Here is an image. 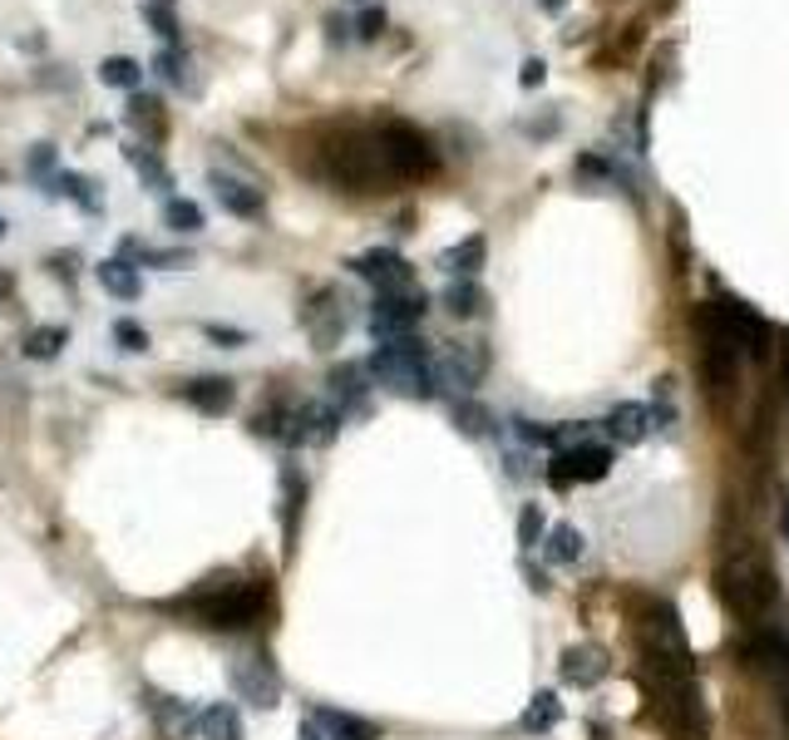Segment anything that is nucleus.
Returning a JSON list of instances; mask_svg holds the SVG:
<instances>
[{"mask_svg":"<svg viewBox=\"0 0 789 740\" xmlns=\"http://www.w3.org/2000/svg\"><path fill=\"white\" fill-rule=\"evenodd\" d=\"M365 371L375 375L380 385H390V390L410 395V400H430L434 390H439V375H434V361L430 351H424V341H414V335H390V341L375 345V355L365 361Z\"/></svg>","mask_w":789,"mask_h":740,"instance_id":"1","label":"nucleus"},{"mask_svg":"<svg viewBox=\"0 0 789 740\" xmlns=\"http://www.w3.org/2000/svg\"><path fill=\"white\" fill-rule=\"evenodd\" d=\"M696 326H700V335L730 345L735 355H755V361H765L769 345H775L769 321L759 311H750L745 301H735V296H716V301H706L700 306V316H696Z\"/></svg>","mask_w":789,"mask_h":740,"instance_id":"2","label":"nucleus"},{"mask_svg":"<svg viewBox=\"0 0 789 740\" xmlns=\"http://www.w3.org/2000/svg\"><path fill=\"white\" fill-rule=\"evenodd\" d=\"M375 144H380V158H385V168H390V178H400V183H420V178L439 173V148H434V138L424 134L420 124H410V118H380V124H375Z\"/></svg>","mask_w":789,"mask_h":740,"instance_id":"3","label":"nucleus"},{"mask_svg":"<svg viewBox=\"0 0 789 740\" xmlns=\"http://www.w3.org/2000/svg\"><path fill=\"white\" fill-rule=\"evenodd\" d=\"M651 716H656L666 740H706L710 710L700 701L696 676L690 681H651Z\"/></svg>","mask_w":789,"mask_h":740,"instance_id":"4","label":"nucleus"},{"mask_svg":"<svg viewBox=\"0 0 789 740\" xmlns=\"http://www.w3.org/2000/svg\"><path fill=\"white\" fill-rule=\"evenodd\" d=\"M716 592L740 622H765L769 612H775V602H779L775 572L759 568V562H750V558L725 562V568L716 572Z\"/></svg>","mask_w":789,"mask_h":740,"instance_id":"5","label":"nucleus"},{"mask_svg":"<svg viewBox=\"0 0 789 740\" xmlns=\"http://www.w3.org/2000/svg\"><path fill=\"white\" fill-rule=\"evenodd\" d=\"M325 158H331V173L341 178L351 193H375L380 183H390V168H385V158H380L375 128H345V134L325 148Z\"/></svg>","mask_w":789,"mask_h":740,"instance_id":"6","label":"nucleus"},{"mask_svg":"<svg viewBox=\"0 0 789 740\" xmlns=\"http://www.w3.org/2000/svg\"><path fill=\"white\" fill-rule=\"evenodd\" d=\"M266 607V588L256 582H237V588H213V592H193L187 602H178V612L197 617L213 631H237L247 622H256V612Z\"/></svg>","mask_w":789,"mask_h":740,"instance_id":"7","label":"nucleus"},{"mask_svg":"<svg viewBox=\"0 0 789 740\" xmlns=\"http://www.w3.org/2000/svg\"><path fill=\"white\" fill-rule=\"evenodd\" d=\"M611 474V449L607 444H568V449L552 454L548 464V483L552 489H568V483H597Z\"/></svg>","mask_w":789,"mask_h":740,"instance_id":"8","label":"nucleus"},{"mask_svg":"<svg viewBox=\"0 0 789 740\" xmlns=\"http://www.w3.org/2000/svg\"><path fill=\"white\" fill-rule=\"evenodd\" d=\"M735 651L755 676H769L775 686L789 681V631L785 627H755L750 637H740Z\"/></svg>","mask_w":789,"mask_h":740,"instance_id":"9","label":"nucleus"},{"mask_svg":"<svg viewBox=\"0 0 789 740\" xmlns=\"http://www.w3.org/2000/svg\"><path fill=\"white\" fill-rule=\"evenodd\" d=\"M424 316V292H375L370 306V335L375 341H390V335H410Z\"/></svg>","mask_w":789,"mask_h":740,"instance_id":"10","label":"nucleus"},{"mask_svg":"<svg viewBox=\"0 0 789 740\" xmlns=\"http://www.w3.org/2000/svg\"><path fill=\"white\" fill-rule=\"evenodd\" d=\"M345 266H351L355 276H365L375 292H410L414 286V266L404 262L400 252H390V247H370V252L351 257Z\"/></svg>","mask_w":789,"mask_h":740,"instance_id":"11","label":"nucleus"},{"mask_svg":"<svg viewBox=\"0 0 789 740\" xmlns=\"http://www.w3.org/2000/svg\"><path fill=\"white\" fill-rule=\"evenodd\" d=\"M341 296L331 292V286H321V292L311 296V306H301V326L311 331V341L321 345V351H331L335 341H341V331H345V311H341Z\"/></svg>","mask_w":789,"mask_h":740,"instance_id":"12","label":"nucleus"},{"mask_svg":"<svg viewBox=\"0 0 789 740\" xmlns=\"http://www.w3.org/2000/svg\"><path fill=\"white\" fill-rule=\"evenodd\" d=\"M213 193H217V203H222L232 217H262V213H266V197H262V187L242 183V178L213 173Z\"/></svg>","mask_w":789,"mask_h":740,"instance_id":"13","label":"nucleus"},{"mask_svg":"<svg viewBox=\"0 0 789 740\" xmlns=\"http://www.w3.org/2000/svg\"><path fill=\"white\" fill-rule=\"evenodd\" d=\"M183 400L193 405V410H203V414H227L232 410V400H237V385L222 380V375H203V380L183 385Z\"/></svg>","mask_w":789,"mask_h":740,"instance_id":"14","label":"nucleus"},{"mask_svg":"<svg viewBox=\"0 0 789 740\" xmlns=\"http://www.w3.org/2000/svg\"><path fill=\"white\" fill-rule=\"evenodd\" d=\"M607 676V651L602 647H568L562 651V681L572 686H597Z\"/></svg>","mask_w":789,"mask_h":740,"instance_id":"15","label":"nucleus"},{"mask_svg":"<svg viewBox=\"0 0 789 740\" xmlns=\"http://www.w3.org/2000/svg\"><path fill=\"white\" fill-rule=\"evenodd\" d=\"M483 365H489V355H483V345H479V341H469V345H449V355H444V375H449V380L459 385V390H473V385H479Z\"/></svg>","mask_w":789,"mask_h":740,"instance_id":"16","label":"nucleus"},{"mask_svg":"<svg viewBox=\"0 0 789 740\" xmlns=\"http://www.w3.org/2000/svg\"><path fill=\"white\" fill-rule=\"evenodd\" d=\"M99 286H104L108 296H118V301H138V296H144V276L134 272L128 257H108V262H99Z\"/></svg>","mask_w":789,"mask_h":740,"instance_id":"17","label":"nucleus"},{"mask_svg":"<svg viewBox=\"0 0 789 740\" xmlns=\"http://www.w3.org/2000/svg\"><path fill=\"white\" fill-rule=\"evenodd\" d=\"M607 434L617 444H641L651 434V405H617L607 414Z\"/></svg>","mask_w":789,"mask_h":740,"instance_id":"18","label":"nucleus"},{"mask_svg":"<svg viewBox=\"0 0 789 740\" xmlns=\"http://www.w3.org/2000/svg\"><path fill=\"white\" fill-rule=\"evenodd\" d=\"M128 124L144 128L148 144H158V138H163V104H158V94H134L128 99Z\"/></svg>","mask_w":789,"mask_h":740,"instance_id":"19","label":"nucleus"},{"mask_svg":"<svg viewBox=\"0 0 789 740\" xmlns=\"http://www.w3.org/2000/svg\"><path fill=\"white\" fill-rule=\"evenodd\" d=\"M444 306H449V316H459V321H469V316L483 311V292L473 276H459V282H449V292H444Z\"/></svg>","mask_w":789,"mask_h":740,"instance_id":"20","label":"nucleus"},{"mask_svg":"<svg viewBox=\"0 0 789 740\" xmlns=\"http://www.w3.org/2000/svg\"><path fill=\"white\" fill-rule=\"evenodd\" d=\"M301 499H306V479H296V469H286L282 474V528H286V558H291V548H296V509H301Z\"/></svg>","mask_w":789,"mask_h":740,"instance_id":"21","label":"nucleus"},{"mask_svg":"<svg viewBox=\"0 0 789 740\" xmlns=\"http://www.w3.org/2000/svg\"><path fill=\"white\" fill-rule=\"evenodd\" d=\"M321 720L325 730H331L335 740H380V730L370 726V720H361V716H345V710H321Z\"/></svg>","mask_w":789,"mask_h":740,"instance_id":"22","label":"nucleus"},{"mask_svg":"<svg viewBox=\"0 0 789 740\" xmlns=\"http://www.w3.org/2000/svg\"><path fill=\"white\" fill-rule=\"evenodd\" d=\"M197 726H203L207 740H242V720H237L232 706H207L197 716Z\"/></svg>","mask_w":789,"mask_h":740,"instance_id":"23","label":"nucleus"},{"mask_svg":"<svg viewBox=\"0 0 789 740\" xmlns=\"http://www.w3.org/2000/svg\"><path fill=\"white\" fill-rule=\"evenodd\" d=\"M163 223L173 227V232L193 237V232H203V207H197L193 197H168V203H163Z\"/></svg>","mask_w":789,"mask_h":740,"instance_id":"24","label":"nucleus"},{"mask_svg":"<svg viewBox=\"0 0 789 740\" xmlns=\"http://www.w3.org/2000/svg\"><path fill=\"white\" fill-rule=\"evenodd\" d=\"M479 266H483V237H464L459 247L444 252V272H454V276H473Z\"/></svg>","mask_w":789,"mask_h":740,"instance_id":"25","label":"nucleus"},{"mask_svg":"<svg viewBox=\"0 0 789 740\" xmlns=\"http://www.w3.org/2000/svg\"><path fill=\"white\" fill-rule=\"evenodd\" d=\"M99 79H104V84H114V89H138V84H144V65H138V59H128V55H108L104 65H99Z\"/></svg>","mask_w":789,"mask_h":740,"instance_id":"26","label":"nucleus"},{"mask_svg":"<svg viewBox=\"0 0 789 740\" xmlns=\"http://www.w3.org/2000/svg\"><path fill=\"white\" fill-rule=\"evenodd\" d=\"M562 720V706H558V696L552 691H538L533 696V706L523 710V730H552Z\"/></svg>","mask_w":789,"mask_h":740,"instance_id":"27","label":"nucleus"},{"mask_svg":"<svg viewBox=\"0 0 789 740\" xmlns=\"http://www.w3.org/2000/svg\"><path fill=\"white\" fill-rule=\"evenodd\" d=\"M548 558L552 562H578L582 558V533L572 528V523H558V528L548 533Z\"/></svg>","mask_w":789,"mask_h":740,"instance_id":"28","label":"nucleus"},{"mask_svg":"<svg viewBox=\"0 0 789 740\" xmlns=\"http://www.w3.org/2000/svg\"><path fill=\"white\" fill-rule=\"evenodd\" d=\"M65 341H69L65 326H35V331L25 335V355H30V361H49V355H55Z\"/></svg>","mask_w":789,"mask_h":740,"instance_id":"29","label":"nucleus"},{"mask_svg":"<svg viewBox=\"0 0 789 740\" xmlns=\"http://www.w3.org/2000/svg\"><path fill=\"white\" fill-rule=\"evenodd\" d=\"M128 163L138 168V178H144V183H153V187H173V178H168V168L158 163L153 148H128Z\"/></svg>","mask_w":789,"mask_h":740,"instance_id":"30","label":"nucleus"},{"mask_svg":"<svg viewBox=\"0 0 789 740\" xmlns=\"http://www.w3.org/2000/svg\"><path fill=\"white\" fill-rule=\"evenodd\" d=\"M361 365H341V371L331 375V385H335V395H341V414H345V405H361V395H365V380H361Z\"/></svg>","mask_w":789,"mask_h":740,"instance_id":"31","label":"nucleus"},{"mask_svg":"<svg viewBox=\"0 0 789 740\" xmlns=\"http://www.w3.org/2000/svg\"><path fill=\"white\" fill-rule=\"evenodd\" d=\"M49 193H69L79 207H89V213L99 207V197L89 193V178H79V173H55V187H49Z\"/></svg>","mask_w":789,"mask_h":740,"instance_id":"32","label":"nucleus"},{"mask_svg":"<svg viewBox=\"0 0 789 740\" xmlns=\"http://www.w3.org/2000/svg\"><path fill=\"white\" fill-rule=\"evenodd\" d=\"M114 341L124 345V351H148V331L134 321V316H118L114 321Z\"/></svg>","mask_w":789,"mask_h":740,"instance_id":"33","label":"nucleus"},{"mask_svg":"<svg viewBox=\"0 0 789 740\" xmlns=\"http://www.w3.org/2000/svg\"><path fill=\"white\" fill-rule=\"evenodd\" d=\"M153 69L168 79V84H178V89L187 84V55H178V49H163V55L153 59Z\"/></svg>","mask_w":789,"mask_h":740,"instance_id":"34","label":"nucleus"},{"mask_svg":"<svg viewBox=\"0 0 789 740\" xmlns=\"http://www.w3.org/2000/svg\"><path fill=\"white\" fill-rule=\"evenodd\" d=\"M538 538H542V509L528 503V509L518 513V543L523 548H538Z\"/></svg>","mask_w":789,"mask_h":740,"instance_id":"35","label":"nucleus"},{"mask_svg":"<svg viewBox=\"0 0 789 740\" xmlns=\"http://www.w3.org/2000/svg\"><path fill=\"white\" fill-rule=\"evenodd\" d=\"M144 20H148V25H153L163 39H178V20H173V10H168V5H158V0H144Z\"/></svg>","mask_w":789,"mask_h":740,"instance_id":"36","label":"nucleus"},{"mask_svg":"<svg viewBox=\"0 0 789 740\" xmlns=\"http://www.w3.org/2000/svg\"><path fill=\"white\" fill-rule=\"evenodd\" d=\"M454 420H459L464 434H489V414L479 405H454Z\"/></svg>","mask_w":789,"mask_h":740,"instance_id":"37","label":"nucleus"},{"mask_svg":"<svg viewBox=\"0 0 789 740\" xmlns=\"http://www.w3.org/2000/svg\"><path fill=\"white\" fill-rule=\"evenodd\" d=\"M380 30H385V10H380V5L361 10V20H355V35H361V39H380Z\"/></svg>","mask_w":789,"mask_h":740,"instance_id":"38","label":"nucleus"},{"mask_svg":"<svg viewBox=\"0 0 789 740\" xmlns=\"http://www.w3.org/2000/svg\"><path fill=\"white\" fill-rule=\"evenodd\" d=\"M213 341H227V345H242L247 341V331H232V326H203Z\"/></svg>","mask_w":789,"mask_h":740,"instance_id":"39","label":"nucleus"},{"mask_svg":"<svg viewBox=\"0 0 789 740\" xmlns=\"http://www.w3.org/2000/svg\"><path fill=\"white\" fill-rule=\"evenodd\" d=\"M523 84H542V59H528V65H523Z\"/></svg>","mask_w":789,"mask_h":740,"instance_id":"40","label":"nucleus"},{"mask_svg":"<svg viewBox=\"0 0 789 740\" xmlns=\"http://www.w3.org/2000/svg\"><path fill=\"white\" fill-rule=\"evenodd\" d=\"M325 30H331V45H345V30H351V25H345L341 15H331V20H325Z\"/></svg>","mask_w":789,"mask_h":740,"instance_id":"41","label":"nucleus"},{"mask_svg":"<svg viewBox=\"0 0 789 740\" xmlns=\"http://www.w3.org/2000/svg\"><path fill=\"white\" fill-rule=\"evenodd\" d=\"M779 720H785V730H789V681L779 686Z\"/></svg>","mask_w":789,"mask_h":740,"instance_id":"42","label":"nucleus"},{"mask_svg":"<svg viewBox=\"0 0 789 740\" xmlns=\"http://www.w3.org/2000/svg\"><path fill=\"white\" fill-rule=\"evenodd\" d=\"M296 740H321V730H316V726H311V720H306V726H301V730H296Z\"/></svg>","mask_w":789,"mask_h":740,"instance_id":"43","label":"nucleus"},{"mask_svg":"<svg viewBox=\"0 0 789 740\" xmlns=\"http://www.w3.org/2000/svg\"><path fill=\"white\" fill-rule=\"evenodd\" d=\"M779 528H785V538H789V499H785V509H779Z\"/></svg>","mask_w":789,"mask_h":740,"instance_id":"44","label":"nucleus"},{"mask_svg":"<svg viewBox=\"0 0 789 740\" xmlns=\"http://www.w3.org/2000/svg\"><path fill=\"white\" fill-rule=\"evenodd\" d=\"M785 395H789V335H785Z\"/></svg>","mask_w":789,"mask_h":740,"instance_id":"45","label":"nucleus"},{"mask_svg":"<svg viewBox=\"0 0 789 740\" xmlns=\"http://www.w3.org/2000/svg\"><path fill=\"white\" fill-rule=\"evenodd\" d=\"M538 5H542V10H562V5H568V0H538Z\"/></svg>","mask_w":789,"mask_h":740,"instance_id":"46","label":"nucleus"},{"mask_svg":"<svg viewBox=\"0 0 789 740\" xmlns=\"http://www.w3.org/2000/svg\"><path fill=\"white\" fill-rule=\"evenodd\" d=\"M5 292H10V276H5V272H0V296H5Z\"/></svg>","mask_w":789,"mask_h":740,"instance_id":"47","label":"nucleus"},{"mask_svg":"<svg viewBox=\"0 0 789 740\" xmlns=\"http://www.w3.org/2000/svg\"><path fill=\"white\" fill-rule=\"evenodd\" d=\"M0 237H5V217H0Z\"/></svg>","mask_w":789,"mask_h":740,"instance_id":"48","label":"nucleus"},{"mask_svg":"<svg viewBox=\"0 0 789 740\" xmlns=\"http://www.w3.org/2000/svg\"><path fill=\"white\" fill-rule=\"evenodd\" d=\"M158 5H173V0H158Z\"/></svg>","mask_w":789,"mask_h":740,"instance_id":"49","label":"nucleus"}]
</instances>
